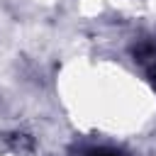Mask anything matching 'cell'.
I'll return each mask as SVG.
<instances>
[{
	"mask_svg": "<svg viewBox=\"0 0 156 156\" xmlns=\"http://www.w3.org/2000/svg\"><path fill=\"white\" fill-rule=\"evenodd\" d=\"M85 156H122V154L115 149H90V151H85Z\"/></svg>",
	"mask_w": 156,
	"mask_h": 156,
	"instance_id": "7a4b0ae2",
	"label": "cell"
},
{
	"mask_svg": "<svg viewBox=\"0 0 156 156\" xmlns=\"http://www.w3.org/2000/svg\"><path fill=\"white\" fill-rule=\"evenodd\" d=\"M134 56H136V61L144 66V71L149 73V78L156 83V44H154V41L139 44L136 51H134Z\"/></svg>",
	"mask_w": 156,
	"mask_h": 156,
	"instance_id": "6da1fadb",
	"label": "cell"
}]
</instances>
